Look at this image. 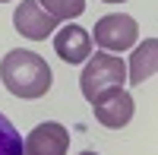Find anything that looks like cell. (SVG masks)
<instances>
[{
  "label": "cell",
  "mask_w": 158,
  "mask_h": 155,
  "mask_svg": "<svg viewBox=\"0 0 158 155\" xmlns=\"http://www.w3.org/2000/svg\"><path fill=\"white\" fill-rule=\"evenodd\" d=\"M155 67H158V41L155 38H146L130 57V67H127V82L130 86H142L146 79L155 76Z\"/></svg>",
  "instance_id": "8"
},
{
  "label": "cell",
  "mask_w": 158,
  "mask_h": 155,
  "mask_svg": "<svg viewBox=\"0 0 158 155\" xmlns=\"http://www.w3.org/2000/svg\"><path fill=\"white\" fill-rule=\"evenodd\" d=\"M70 130L57 120H44L22 139V155H67Z\"/></svg>",
  "instance_id": "5"
},
{
  "label": "cell",
  "mask_w": 158,
  "mask_h": 155,
  "mask_svg": "<svg viewBox=\"0 0 158 155\" xmlns=\"http://www.w3.org/2000/svg\"><path fill=\"white\" fill-rule=\"evenodd\" d=\"M54 51L63 63H85L92 57V35L82 25H63L54 35Z\"/></svg>",
  "instance_id": "7"
},
{
  "label": "cell",
  "mask_w": 158,
  "mask_h": 155,
  "mask_svg": "<svg viewBox=\"0 0 158 155\" xmlns=\"http://www.w3.org/2000/svg\"><path fill=\"white\" fill-rule=\"evenodd\" d=\"M139 38V25L133 16H123V13H108L95 22V44L101 51H130Z\"/></svg>",
  "instance_id": "4"
},
{
  "label": "cell",
  "mask_w": 158,
  "mask_h": 155,
  "mask_svg": "<svg viewBox=\"0 0 158 155\" xmlns=\"http://www.w3.org/2000/svg\"><path fill=\"white\" fill-rule=\"evenodd\" d=\"M127 82V63L120 54H104L98 51L95 57L85 60V70L79 73V92L85 95V101H92L95 95H101L111 86H123Z\"/></svg>",
  "instance_id": "2"
},
{
  "label": "cell",
  "mask_w": 158,
  "mask_h": 155,
  "mask_svg": "<svg viewBox=\"0 0 158 155\" xmlns=\"http://www.w3.org/2000/svg\"><path fill=\"white\" fill-rule=\"evenodd\" d=\"M79 155H98V152H79Z\"/></svg>",
  "instance_id": "12"
},
{
  "label": "cell",
  "mask_w": 158,
  "mask_h": 155,
  "mask_svg": "<svg viewBox=\"0 0 158 155\" xmlns=\"http://www.w3.org/2000/svg\"><path fill=\"white\" fill-rule=\"evenodd\" d=\"M0 155H22V136L6 114H0Z\"/></svg>",
  "instance_id": "10"
},
{
  "label": "cell",
  "mask_w": 158,
  "mask_h": 155,
  "mask_svg": "<svg viewBox=\"0 0 158 155\" xmlns=\"http://www.w3.org/2000/svg\"><path fill=\"white\" fill-rule=\"evenodd\" d=\"M101 3H123V0H101Z\"/></svg>",
  "instance_id": "11"
},
{
  "label": "cell",
  "mask_w": 158,
  "mask_h": 155,
  "mask_svg": "<svg viewBox=\"0 0 158 155\" xmlns=\"http://www.w3.org/2000/svg\"><path fill=\"white\" fill-rule=\"evenodd\" d=\"M0 79H3L10 95L32 101V98L48 95L51 82H54V73H51L48 60L41 54L16 48V51H6L3 60H0Z\"/></svg>",
  "instance_id": "1"
},
{
  "label": "cell",
  "mask_w": 158,
  "mask_h": 155,
  "mask_svg": "<svg viewBox=\"0 0 158 155\" xmlns=\"http://www.w3.org/2000/svg\"><path fill=\"white\" fill-rule=\"evenodd\" d=\"M13 25H16V32L22 38H29V41H44V38H51L57 32L60 22L51 16V13H44L38 0H22L16 6V13H13Z\"/></svg>",
  "instance_id": "6"
},
{
  "label": "cell",
  "mask_w": 158,
  "mask_h": 155,
  "mask_svg": "<svg viewBox=\"0 0 158 155\" xmlns=\"http://www.w3.org/2000/svg\"><path fill=\"white\" fill-rule=\"evenodd\" d=\"M44 13H51L57 22L60 19H76L85 13V0H38Z\"/></svg>",
  "instance_id": "9"
},
{
  "label": "cell",
  "mask_w": 158,
  "mask_h": 155,
  "mask_svg": "<svg viewBox=\"0 0 158 155\" xmlns=\"http://www.w3.org/2000/svg\"><path fill=\"white\" fill-rule=\"evenodd\" d=\"M0 3H6V0H0Z\"/></svg>",
  "instance_id": "13"
},
{
  "label": "cell",
  "mask_w": 158,
  "mask_h": 155,
  "mask_svg": "<svg viewBox=\"0 0 158 155\" xmlns=\"http://www.w3.org/2000/svg\"><path fill=\"white\" fill-rule=\"evenodd\" d=\"M92 111H95V120L101 127H111V130H120L133 120L136 114V98L123 92V86H111L104 89L101 95L92 98Z\"/></svg>",
  "instance_id": "3"
}]
</instances>
